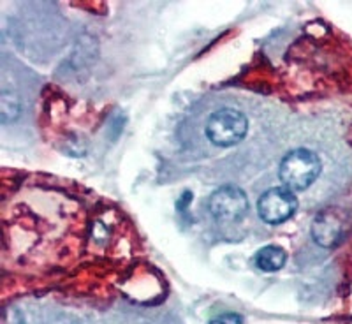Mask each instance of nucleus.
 Listing matches in <instances>:
<instances>
[{
	"instance_id": "1",
	"label": "nucleus",
	"mask_w": 352,
	"mask_h": 324,
	"mask_svg": "<svg viewBox=\"0 0 352 324\" xmlns=\"http://www.w3.org/2000/svg\"><path fill=\"white\" fill-rule=\"evenodd\" d=\"M280 180L289 191H305L317 180L320 173V159L307 149L289 152L280 162Z\"/></svg>"
},
{
	"instance_id": "2",
	"label": "nucleus",
	"mask_w": 352,
	"mask_h": 324,
	"mask_svg": "<svg viewBox=\"0 0 352 324\" xmlns=\"http://www.w3.org/2000/svg\"><path fill=\"white\" fill-rule=\"evenodd\" d=\"M247 116L232 108L215 111L206 124V136L217 147H232V144L240 143L247 136Z\"/></svg>"
},
{
	"instance_id": "3",
	"label": "nucleus",
	"mask_w": 352,
	"mask_h": 324,
	"mask_svg": "<svg viewBox=\"0 0 352 324\" xmlns=\"http://www.w3.org/2000/svg\"><path fill=\"white\" fill-rule=\"evenodd\" d=\"M298 210V199L287 187H273L257 201V213L266 224H282Z\"/></svg>"
},
{
	"instance_id": "4",
	"label": "nucleus",
	"mask_w": 352,
	"mask_h": 324,
	"mask_svg": "<svg viewBox=\"0 0 352 324\" xmlns=\"http://www.w3.org/2000/svg\"><path fill=\"white\" fill-rule=\"evenodd\" d=\"M208 208L217 220L234 222L247 215L248 212V197L241 188L234 185L217 188L210 196Z\"/></svg>"
},
{
	"instance_id": "5",
	"label": "nucleus",
	"mask_w": 352,
	"mask_h": 324,
	"mask_svg": "<svg viewBox=\"0 0 352 324\" xmlns=\"http://www.w3.org/2000/svg\"><path fill=\"white\" fill-rule=\"evenodd\" d=\"M347 233V217L336 208H326L316 215L312 222V237L317 245L333 248L344 240Z\"/></svg>"
},
{
	"instance_id": "6",
	"label": "nucleus",
	"mask_w": 352,
	"mask_h": 324,
	"mask_svg": "<svg viewBox=\"0 0 352 324\" xmlns=\"http://www.w3.org/2000/svg\"><path fill=\"white\" fill-rule=\"evenodd\" d=\"M257 268L263 270V272H278L285 266V261H287V254L282 247H276V245H268V247H263L261 250H257V254L254 256Z\"/></svg>"
},
{
	"instance_id": "7",
	"label": "nucleus",
	"mask_w": 352,
	"mask_h": 324,
	"mask_svg": "<svg viewBox=\"0 0 352 324\" xmlns=\"http://www.w3.org/2000/svg\"><path fill=\"white\" fill-rule=\"evenodd\" d=\"M20 111L21 105L18 97L14 94L2 92V96H0V116H2V122L9 124V122L16 120L18 116H20Z\"/></svg>"
},
{
	"instance_id": "8",
	"label": "nucleus",
	"mask_w": 352,
	"mask_h": 324,
	"mask_svg": "<svg viewBox=\"0 0 352 324\" xmlns=\"http://www.w3.org/2000/svg\"><path fill=\"white\" fill-rule=\"evenodd\" d=\"M2 324H25V317L16 307H6Z\"/></svg>"
},
{
	"instance_id": "9",
	"label": "nucleus",
	"mask_w": 352,
	"mask_h": 324,
	"mask_svg": "<svg viewBox=\"0 0 352 324\" xmlns=\"http://www.w3.org/2000/svg\"><path fill=\"white\" fill-rule=\"evenodd\" d=\"M210 324H243V317L240 314H224L217 316Z\"/></svg>"
}]
</instances>
